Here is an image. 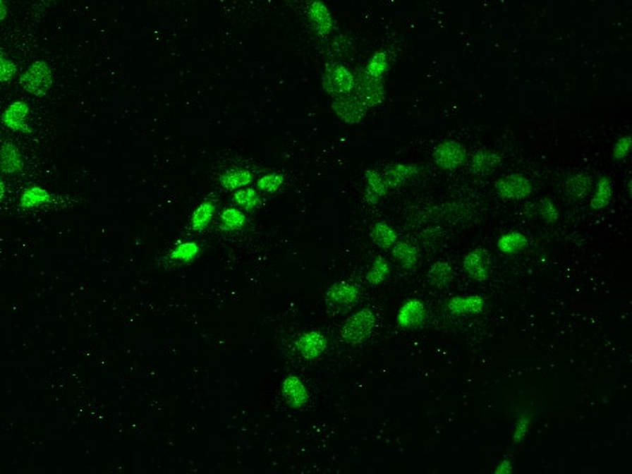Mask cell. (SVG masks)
I'll use <instances>...</instances> for the list:
<instances>
[{"label":"cell","instance_id":"6da1fadb","mask_svg":"<svg viewBox=\"0 0 632 474\" xmlns=\"http://www.w3.org/2000/svg\"><path fill=\"white\" fill-rule=\"evenodd\" d=\"M376 327V315L372 309H360L353 315L341 328V339L348 345H360L373 332Z\"/></svg>","mask_w":632,"mask_h":474},{"label":"cell","instance_id":"7a4b0ae2","mask_svg":"<svg viewBox=\"0 0 632 474\" xmlns=\"http://www.w3.org/2000/svg\"><path fill=\"white\" fill-rule=\"evenodd\" d=\"M54 83L52 70L44 61H36L29 66L20 78V85L25 92L36 97L45 96Z\"/></svg>","mask_w":632,"mask_h":474},{"label":"cell","instance_id":"3957f363","mask_svg":"<svg viewBox=\"0 0 632 474\" xmlns=\"http://www.w3.org/2000/svg\"><path fill=\"white\" fill-rule=\"evenodd\" d=\"M322 87L331 96L351 93L356 85V75L340 63H328L322 73Z\"/></svg>","mask_w":632,"mask_h":474},{"label":"cell","instance_id":"277c9868","mask_svg":"<svg viewBox=\"0 0 632 474\" xmlns=\"http://www.w3.org/2000/svg\"><path fill=\"white\" fill-rule=\"evenodd\" d=\"M435 164L444 171H454L462 167L467 159L463 144L456 140H444L432 153Z\"/></svg>","mask_w":632,"mask_h":474},{"label":"cell","instance_id":"5b68a950","mask_svg":"<svg viewBox=\"0 0 632 474\" xmlns=\"http://www.w3.org/2000/svg\"><path fill=\"white\" fill-rule=\"evenodd\" d=\"M359 100L367 108L376 107L385 99L384 80L369 75L365 70L356 77L354 89Z\"/></svg>","mask_w":632,"mask_h":474},{"label":"cell","instance_id":"8992f818","mask_svg":"<svg viewBox=\"0 0 632 474\" xmlns=\"http://www.w3.org/2000/svg\"><path fill=\"white\" fill-rule=\"evenodd\" d=\"M494 189L504 200L519 201L525 200L531 194L533 185L530 179L522 174H509L497 179V182L494 183Z\"/></svg>","mask_w":632,"mask_h":474},{"label":"cell","instance_id":"52a82bcc","mask_svg":"<svg viewBox=\"0 0 632 474\" xmlns=\"http://www.w3.org/2000/svg\"><path fill=\"white\" fill-rule=\"evenodd\" d=\"M332 109L343 122L348 125H357L363 119L369 108L359 100L357 95L347 93L337 96L332 103Z\"/></svg>","mask_w":632,"mask_h":474},{"label":"cell","instance_id":"ba28073f","mask_svg":"<svg viewBox=\"0 0 632 474\" xmlns=\"http://www.w3.org/2000/svg\"><path fill=\"white\" fill-rule=\"evenodd\" d=\"M464 274L473 281H485L490 275V255L484 248H477L463 259Z\"/></svg>","mask_w":632,"mask_h":474},{"label":"cell","instance_id":"9c48e42d","mask_svg":"<svg viewBox=\"0 0 632 474\" xmlns=\"http://www.w3.org/2000/svg\"><path fill=\"white\" fill-rule=\"evenodd\" d=\"M296 347L305 360H316L327 350L328 339L318 331H308L296 339Z\"/></svg>","mask_w":632,"mask_h":474},{"label":"cell","instance_id":"30bf717a","mask_svg":"<svg viewBox=\"0 0 632 474\" xmlns=\"http://www.w3.org/2000/svg\"><path fill=\"white\" fill-rule=\"evenodd\" d=\"M308 16H309V21L312 23L315 32L320 37H325L332 32L334 18H332L329 8L327 7V4L324 1L313 0L309 4Z\"/></svg>","mask_w":632,"mask_h":474},{"label":"cell","instance_id":"8fae6325","mask_svg":"<svg viewBox=\"0 0 632 474\" xmlns=\"http://www.w3.org/2000/svg\"><path fill=\"white\" fill-rule=\"evenodd\" d=\"M426 319L425 303L420 300H408L401 305L396 322L403 329H413L420 327Z\"/></svg>","mask_w":632,"mask_h":474},{"label":"cell","instance_id":"7c38bea8","mask_svg":"<svg viewBox=\"0 0 632 474\" xmlns=\"http://www.w3.org/2000/svg\"><path fill=\"white\" fill-rule=\"evenodd\" d=\"M28 115H29V106L23 102H14L3 112L1 122L7 129L13 130V131L30 133L32 129L26 123Z\"/></svg>","mask_w":632,"mask_h":474},{"label":"cell","instance_id":"4fadbf2b","mask_svg":"<svg viewBox=\"0 0 632 474\" xmlns=\"http://www.w3.org/2000/svg\"><path fill=\"white\" fill-rule=\"evenodd\" d=\"M281 391L287 405L293 409H299L305 406L309 399L308 388L298 376L286 377L281 384Z\"/></svg>","mask_w":632,"mask_h":474},{"label":"cell","instance_id":"5bb4252c","mask_svg":"<svg viewBox=\"0 0 632 474\" xmlns=\"http://www.w3.org/2000/svg\"><path fill=\"white\" fill-rule=\"evenodd\" d=\"M358 287L350 281H337L328 288V291L325 294L327 302L331 305H335V306L353 305L358 300Z\"/></svg>","mask_w":632,"mask_h":474},{"label":"cell","instance_id":"9a60e30c","mask_svg":"<svg viewBox=\"0 0 632 474\" xmlns=\"http://www.w3.org/2000/svg\"><path fill=\"white\" fill-rule=\"evenodd\" d=\"M420 173H421V167L417 164L396 163L385 170L382 178H384L388 189H392V188H399L403 183L414 179L415 176L420 175Z\"/></svg>","mask_w":632,"mask_h":474},{"label":"cell","instance_id":"2e32d148","mask_svg":"<svg viewBox=\"0 0 632 474\" xmlns=\"http://www.w3.org/2000/svg\"><path fill=\"white\" fill-rule=\"evenodd\" d=\"M485 300L478 296H467V297H454L446 302V310L454 316L464 315H478L484 310Z\"/></svg>","mask_w":632,"mask_h":474},{"label":"cell","instance_id":"e0dca14e","mask_svg":"<svg viewBox=\"0 0 632 474\" xmlns=\"http://www.w3.org/2000/svg\"><path fill=\"white\" fill-rule=\"evenodd\" d=\"M502 154L494 151L480 150L475 152L470 162V171L474 175L484 176L493 173L502 163Z\"/></svg>","mask_w":632,"mask_h":474},{"label":"cell","instance_id":"ac0fdd59","mask_svg":"<svg viewBox=\"0 0 632 474\" xmlns=\"http://www.w3.org/2000/svg\"><path fill=\"white\" fill-rule=\"evenodd\" d=\"M23 162L18 148L11 142H4L0 147V170L6 174L22 171Z\"/></svg>","mask_w":632,"mask_h":474},{"label":"cell","instance_id":"d6986e66","mask_svg":"<svg viewBox=\"0 0 632 474\" xmlns=\"http://www.w3.org/2000/svg\"><path fill=\"white\" fill-rule=\"evenodd\" d=\"M392 257L396 260L403 268L410 269L417 265L420 260V252L413 243L407 241H396L395 245L392 246Z\"/></svg>","mask_w":632,"mask_h":474},{"label":"cell","instance_id":"ffe728a7","mask_svg":"<svg viewBox=\"0 0 632 474\" xmlns=\"http://www.w3.org/2000/svg\"><path fill=\"white\" fill-rule=\"evenodd\" d=\"M613 188L608 176H601L595 185V190L591 197L590 207L594 211H601L611 204Z\"/></svg>","mask_w":632,"mask_h":474},{"label":"cell","instance_id":"44dd1931","mask_svg":"<svg viewBox=\"0 0 632 474\" xmlns=\"http://www.w3.org/2000/svg\"><path fill=\"white\" fill-rule=\"evenodd\" d=\"M528 246V239L525 234L512 231L499 238L497 248L504 255H516L523 252Z\"/></svg>","mask_w":632,"mask_h":474},{"label":"cell","instance_id":"7402d4cb","mask_svg":"<svg viewBox=\"0 0 632 474\" xmlns=\"http://www.w3.org/2000/svg\"><path fill=\"white\" fill-rule=\"evenodd\" d=\"M426 276L432 286L445 287L454 279V268L446 261H437L429 268Z\"/></svg>","mask_w":632,"mask_h":474},{"label":"cell","instance_id":"603a6c76","mask_svg":"<svg viewBox=\"0 0 632 474\" xmlns=\"http://www.w3.org/2000/svg\"><path fill=\"white\" fill-rule=\"evenodd\" d=\"M253 181V174L243 169H232L220 176V183L227 190H235L250 185Z\"/></svg>","mask_w":632,"mask_h":474},{"label":"cell","instance_id":"cb8c5ba5","mask_svg":"<svg viewBox=\"0 0 632 474\" xmlns=\"http://www.w3.org/2000/svg\"><path fill=\"white\" fill-rule=\"evenodd\" d=\"M370 237L372 241L379 246L381 249H389L395 245V242L398 241V234L396 231L385 221H377L370 231Z\"/></svg>","mask_w":632,"mask_h":474},{"label":"cell","instance_id":"d4e9b609","mask_svg":"<svg viewBox=\"0 0 632 474\" xmlns=\"http://www.w3.org/2000/svg\"><path fill=\"white\" fill-rule=\"evenodd\" d=\"M590 189L591 178L588 174H572L566 181V193L572 198H583L590 192Z\"/></svg>","mask_w":632,"mask_h":474},{"label":"cell","instance_id":"484cf974","mask_svg":"<svg viewBox=\"0 0 632 474\" xmlns=\"http://www.w3.org/2000/svg\"><path fill=\"white\" fill-rule=\"evenodd\" d=\"M51 200H52L51 194L48 193L45 189H42L40 186H32L22 193L20 205L23 209H32V208H37V207L49 204Z\"/></svg>","mask_w":632,"mask_h":474},{"label":"cell","instance_id":"4316f807","mask_svg":"<svg viewBox=\"0 0 632 474\" xmlns=\"http://www.w3.org/2000/svg\"><path fill=\"white\" fill-rule=\"evenodd\" d=\"M214 211H216V205L213 201L202 202L193 214L191 229L198 233L207 230L211 223L212 217L214 215Z\"/></svg>","mask_w":632,"mask_h":474},{"label":"cell","instance_id":"83f0119b","mask_svg":"<svg viewBox=\"0 0 632 474\" xmlns=\"http://www.w3.org/2000/svg\"><path fill=\"white\" fill-rule=\"evenodd\" d=\"M245 223H246V216L243 212H241L239 209H235V208H229V209L223 211V214L220 216V227L224 231L239 230L245 226Z\"/></svg>","mask_w":632,"mask_h":474},{"label":"cell","instance_id":"f1b7e54d","mask_svg":"<svg viewBox=\"0 0 632 474\" xmlns=\"http://www.w3.org/2000/svg\"><path fill=\"white\" fill-rule=\"evenodd\" d=\"M389 276V264L382 256L373 261L369 272L366 274V281L372 286H377Z\"/></svg>","mask_w":632,"mask_h":474},{"label":"cell","instance_id":"f546056e","mask_svg":"<svg viewBox=\"0 0 632 474\" xmlns=\"http://www.w3.org/2000/svg\"><path fill=\"white\" fill-rule=\"evenodd\" d=\"M389 67V61H388V54L385 51H377L369 61V63L366 66L365 71L372 75V77H377L382 78L384 74L388 71Z\"/></svg>","mask_w":632,"mask_h":474},{"label":"cell","instance_id":"4dcf8cb0","mask_svg":"<svg viewBox=\"0 0 632 474\" xmlns=\"http://www.w3.org/2000/svg\"><path fill=\"white\" fill-rule=\"evenodd\" d=\"M198 252H200V248L195 242H183V243H179L171 252V259L189 262L198 255Z\"/></svg>","mask_w":632,"mask_h":474},{"label":"cell","instance_id":"1f68e13d","mask_svg":"<svg viewBox=\"0 0 632 474\" xmlns=\"http://www.w3.org/2000/svg\"><path fill=\"white\" fill-rule=\"evenodd\" d=\"M365 179H366V183H367L366 188H369L373 193L377 194L379 198L388 193L389 189H388V186H387V183H385L382 175L377 173L376 170H367V171L365 173Z\"/></svg>","mask_w":632,"mask_h":474},{"label":"cell","instance_id":"d6a6232c","mask_svg":"<svg viewBox=\"0 0 632 474\" xmlns=\"http://www.w3.org/2000/svg\"><path fill=\"white\" fill-rule=\"evenodd\" d=\"M233 200L238 205L243 207L246 211H252L260 202V198L254 189L238 190L236 193L233 194Z\"/></svg>","mask_w":632,"mask_h":474},{"label":"cell","instance_id":"836d02e7","mask_svg":"<svg viewBox=\"0 0 632 474\" xmlns=\"http://www.w3.org/2000/svg\"><path fill=\"white\" fill-rule=\"evenodd\" d=\"M283 182H284V176L283 175H280V174H268V175H264L262 178L258 179L257 188L260 190H262V192L274 193V192H277L281 188Z\"/></svg>","mask_w":632,"mask_h":474},{"label":"cell","instance_id":"e575fe53","mask_svg":"<svg viewBox=\"0 0 632 474\" xmlns=\"http://www.w3.org/2000/svg\"><path fill=\"white\" fill-rule=\"evenodd\" d=\"M17 73V65L0 47V83H8Z\"/></svg>","mask_w":632,"mask_h":474},{"label":"cell","instance_id":"d590c367","mask_svg":"<svg viewBox=\"0 0 632 474\" xmlns=\"http://www.w3.org/2000/svg\"><path fill=\"white\" fill-rule=\"evenodd\" d=\"M540 215L549 223L553 224L559 220V209L556 208L554 202L550 198H544L540 202Z\"/></svg>","mask_w":632,"mask_h":474},{"label":"cell","instance_id":"8d00e7d4","mask_svg":"<svg viewBox=\"0 0 632 474\" xmlns=\"http://www.w3.org/2000/svg\"><path fill=\"white\" fill-rule=\"evenodd\" d=\"M630 148H631V137H630V135H623V137H620V138L614 142L613 150H612V156H613V159L617 160V162L624 160V159L627 157V154L630 153Z\"/></svg>","mask_w":632,"mask_h":474},{"label":"cell","instance_id":"74e56055","mask_svg":"<svg viewBox=\"0 0 632 474\" xmlns=\"http://www.w3.org/2000/svg\"><path fill=\"white\" fill-rule=\"evenodd\" d=\"M530 425H531V420H530V417H527V415L521 417V418L515 423V428H514V433H512V442H514L515 444H521V443L526 439L527 433H528V430H530Z\"/></svg>","mask_w":632,"mask_h":474},{"label":"cell","instance_id":"f35d334b","mask_svg":"<svg viewBox=\"0 0 632 474\" xmlns=\"http://www.w3.org/2000/svg\"><path fill=\"white\" fill-rule=\"evenodd\" d=\"M512 472H514V466L508 458L503 459L494 469V474H511Z\"/></svg>","mask_w":632,"mask_h":474},{"label":"cell","instance_id":"ab89813d","mask_svg":"<svg viewBox=\"0 0 632 474\" xmlns=\"http://www.w3.org/2000/svg\"><path fill=\"white\" fill-rule=\"evenodd\" d=\"M363 198H365V201L369 204V205H376L377 202H379V197L377 194L373 193L369 188H365V194H363Z\"/></svg>","mask_w":632,"mask_h":474},{"label":"cell","instance_id":"60d3db41","mask_svg":"<svg viewBox=\"0 0 632 474\" xmlns=\"http://www.w3.org/2000/svg\"><path fill=\"white\" fill-rule=\"evenodd\" d=\"M7 17V6L4 0H0V22L4 21Z\"/></svg>","mask_w":632,"mask_h":474},{"label":"cell","instance_id":"b9f144b4","mask_svg":"<svg viewBox=\"0 0 632 474\" xmlns=\"http://www.w3.org/2000/svg\"><path fill=\"white\" fill-rule=\"evenodd\" d=\"M4 195H6V186L4 182L0 179V201L4 198Z\"/></svg>","mask_w":632,"mask_h":474}]
</instances>
